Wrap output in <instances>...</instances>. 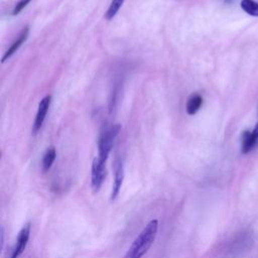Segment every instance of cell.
Listing matches in <instances>:
<instances>
[{
	"label": "cell",
	"instance_id": "obj_1",
	"mask_svg": "<svg viewBox=\"0 0 258 258\" xmlns=\"http://www.w3.org/2000/svg\"><path fill=\"white\" fill-rule=\"evenodd\" d=\"M158 226L157 220L150 221L135 238L123 258H142L153 244L157 235Z\"/></svg>",
	"mask_w": 258,
	"mask_h": 258
},
{
	"label": "cell",
	"instance_id": "obj_5",
	"mask_svg": "<svg viewBox=\"0 0 258 258\" xmlns=\"http://www.w3.org/2000/svg\"><path fill=\"white\" fill-rule=\"evenodd\" d=\"M30 229H31V226L28 223L20 230L17 240H16L15 247L12 250V254H11L10 258H18L23 253V251L26 248V245L28 243V240H29Z\"/></svg>",
	"mask_w": 258,
	"mask_h": 258
},
{
	"label": "cell",
	"instance_id": "obj_7",
	"mask_svg": "<svg viewBox=\"0 0 258 258\" xmlns=\"http://www.w3.org/2000/svg\"><path fill=\"white\" fill-rule=\"evenodd\" d=\"M258 143V139L252 134L251 130H245L241 136V151L246 154L253 150Z\"/></svg>",
	"mask_w": 258,
	"mask_h": 258
},
{
	"label": "cell",
	"instance_id": "obj_14",
	"mask_svg": "<svg viewBox=\"0 0 258 258\" xmlns=\"http://www.w3.org/2000/svg\"><path fill=\"white\" fill-rule=\"evenodd\" d=\"M251 132H252V134L258 139V120H257V122H256V125H255V127L251 130Z\"/></svg>",
	"mask_w": 258,
	"mask_h": 258
},
{
	"label": "cell",
	"instance_id": "obj_12",
	"mask_svg": "<svg viewBox=\"0 0 258 258\" xmlns=\"http://www.w3.org/2000/svg\"><path fill=\"white\" fill-rule=\"evenodd\" d=\"M123 2H124V0H112L108 10L105 13V18L107 20H111L117 14V12L119 11Z\"/></svg>",
	"mask_w": 258,
	"mask_h": 258
},
{
	"label": "cell",
	"instance_id": "obj_3",
	"mask_svg": "<svg viewBox=\"0 0 258 258\" xmlns=\"http://www.w3.org/2000/svg\"><path fill=\"white\" fill-rule=\"evenodd\" d=\"M106 159L97 156L94 158L92 163L91 172V184L93 191L96 194L102 187V184L106 177Z\"/></svg>",
	"mask_w": 258,
	"mask_h": 258
},
{
	"label": "cell",
	"instance_id": "obj_9",
	"mask_svg": "<svg viewBox=\"0 0 258 258\" xmlns=\"http://www.w3.org/2000/svg\"><path fill=\"white\" fill-rule=\"evenodd\" d=\"M203 104V98L199 94H192L186 102L185 110L188 115H195L201 108Z\"/></svg>",
	"mask_w": 258,
	"mask_h": 258
},
{
	"label": "cell",
	"instance_id": "obj_2",
	"mask_svg": "<svg viewBox=\"0 0 258 258\" xmlns=\"http://www.w3.org/2000/svg\"><path fill=\"white\" fill-rule=\"evenodd\" d=\"M120 129H121V126L119 124H115V125H112V126L104 129V131L101 133L100 138H99V143H98L99 154H98V156H100L101 158L106 159V160L108 159V156L111 152L114 141L120 132Z\"/></svg>",
	"mask_w": 258,
	"mask_h": 258
},
{
	"label": "cell",
	"instance_id": "obj_10",
	"mask_svg": "<svg viewBox=\"0 0 258 258\" xmlns=\"http://www.w3.org/2000/svg\"><path fill=\"white\" fill-rule=\"evenodd\" d=\"M240 6L247 14L258 17V2L255 0H241Z\"/></svg>",
	"mask_w": 258,
	"mask_h": 258
},
{
	"label": "cell",
	"instance_id": "obj_8",
	"mask_svg": "<svg viewBox=\"0 0 258 258\" xmlns=\"http://www.w3.org/2000/svg\"><path fill=\"white\" fill-rule=\"evenodd\" d=\"M28 32H29L28 27H25V28L21 31V33L19 34V36L17 37V39L10 45V47L6 50L5 54L3 55V57H2V61H3V62H4L7 58H9L12 54H14V53L17 51V49L21 46V44L26 40V38H27V36H28Z\"/></svg>",
	"mask_w": 258,
	"mask_h": 258
},
{
	"label": "cell",
	"instance_id": "obj_11",
	"mask_svg": "<svg viewBox=\"0 0 258 258\" xmlns=\"http://www.w3.org/2000/svg\"><path fill=\"white\" fill-rule=\"evenodd\" d=\"M55 156H56V152H55L54 147L51 146V147L47 148V150L45 151V153L43 155V158H42V169H43V171H47L51 167V165H52V163L55 159Z\"/></svg>",
	"mask_w": 258,
	"mask_h": 258
},
{
	"label": "cell",
	"instance_id": "obj_4",
	"mask_svg": "<svg viewBox=\"0 0 258 258\" xmlns=\"http://www.w3.org/2000/svg\"><path fill=\"white\" fill-rule=\"evenodd\" d=\"M124 179V166L121 158L117 157L114 162V181L111 191V201L116 200L118 197Z\"/></svg>",
	"mask_w": 258,
	"mask_h": 258
},
{
	"label": "cell",
	"instance_id": "obj_13",
	"mask_svg": "<svg viewBox=\"0 0 258 258\" xmlns=\"http://www.w3.org/2000/svg\"><path fill=\"white\" fill-rule=\"evenodd\" d=\"M30 1H31V0H19V1L16 3V5H15L13 11H12V15H17L18 13H20V12L27 6V4H28Z\"/></svg>",
	"mask_w": 258,
	"mask_h": 258
},
{
	"label": "cell",
	"instance_id": "obj_6",
	"mask_svg": "<svg viewBox=\"0 0 258 258\" xmlns=\"http://www.w3.org/2000/svg\"><path fill=\"white\" fill-rule=\"evenodd\" d=\"M50 101H51V97L50 96H46L44 97L38 104V109H37V113H36V117L33 123V127H32V133L36 134L38 132V130L41 128L43 121L45 119V116L47 114V111L49 109V105H50Z\"/></svg>",
	"mask_w": 258,
	"mask_h": 258
}]
</instances>
